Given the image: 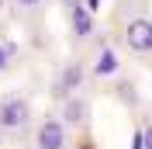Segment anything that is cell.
I'll use <instances>...</instances> for the list:
<instances>
[{"label": "cell", "instance_id": "cell-1", "mask_svg": "<svg viewBox=\"0 0 152 149\" xmlns=\"http://www.w3.org/2000/svg\"><path fill=\"white\" fill-rule=\"evenodd\" d=\"M35 108L24 94H7V97H0V135H7V139H24L35 125Z\"/></svg>", "mask_w": 152, "mask_h": 149}, {"label": "cell", "instance_id": "cell-2", "mask_svg": "<svg viewBox=\"0 0 152 149\" xmlns=\"http://www.w3.org/2000/svg\"><path fill=\"white\" fill-rule=\"evenodd\" d=\"M28 149H73V132L59 121V114H42L28 132Z\"/></svg>", "mask_w": 152, "mask_h": 149}, {"label": "cell", "instance_id": "cell-3", "mask_svg": "<svg viewBox=\"0 0 152 149\" xmlns=\"http://www.w3.org/2000/svg\"><path fill=\"white\" fill-rule=\"evenodd\" d=\"M83 83H86L83 63H80V59H69V63L56 73V80H52V101L62 104V101H69V97H76V94L83 90Z\"/></svg>", "mask_w": 152, "mask_h": 149}, {"label": "cell", "instance_id": "cell-4", "mask_svg": "<svg viewBox=\"0 0 152 149\" xmlns=\"http://www.w3.org/2000/svg\"><path fill=\"white\" fill-rule=\"evenodd\" d=\"M121 45L132 56H152V18H128L121 24Z\"/></svg>", "mask_w": 152, "mask_h": 149}, {"label": "cell", "instance_id": "cell-5", "mask_svg": "<svg viewBox=\"0 0 152 149\" xmlns=\"http://www.w3.org/2000/svg\"><path fill=\"white\" fill-rule=\"evenodd\" d=\"M56 114H59V121L76 135V132H83L86 125H90V101H86L83 94H76V97H69V101L59 104Z\"/></svg>", "mask_w": 152, "mask_h": 149}, {"label": "cell", "instance_id": "cell-6", "mask_svg": "<svg viewBox=\"0 0 152 149\" xmlns=\"http://www.w3.org/2000/svg\"><path fill=\"white\" fill-rule=\"evenodd\" d=\"M94 31H97V24H94V14L80 4V7H73L69 10V35L76 38V42H90L94 38Z\"/></svg>", "mask_w": 152, "mask_h": 149}, {"label": "cell", "instance_id": "cell-7", "mask_svg": "<svg viewBox=\"0 0 152 149\" xmlns=\"http://www.w3.org/2000/svg\"><path fill=\"white\" fill-rule=\"evenodd\" d=\"M18 59H21V49L10 42V38H4L0 35V76L4 73H10L14 66H18Z\"/></svg>", "mask_w": 152, "mask_h": 149}, {"label": "cell", "instance_id": "cell-8", "mask_svg": "<svg viewBox=\"0 0 152 149\" xmlns=\"http://www.w3.org/2000/svg\"><path fill=\"white\" fill-rule=\"evenodd\" d=\"M7 4L14 10V18H35L48 7V0H7Z\"/></svg>", "mask_w": 152, "mask_h": 149}, {"label": "cell", "instance_id": "cell-9", "mask_svg": "<svg viewBox=\"0 0 152 149\" xmlns=\"http://www.w3.org/2000/svg\"><path fill=\"white\" fill-rule=\"evenodd\" d=\"M142 149H152V114H145L142 121Z\"/></svg>", "mask_w": 152, "mask_h": 149}, {"label": "cell", "instance_id": "cell-10", "mask_svg": "<svg viewBox=\"0 0 152 149\" xmlns=\"http://www.w3.org/2000/svg\"><path fill=\"white\" fill-rule=\"evenodd\" d=\"M80 4H83V0H62V7H66V10H73V7H80Z\"/></svg>", "mask_w": 152, "mask_h": 149}]
</instances>
